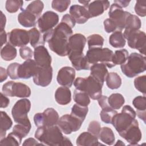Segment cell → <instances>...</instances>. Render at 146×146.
I'll list each match as a JSON object with an SVG mask.
<instances>
[{
  "mask_svg": "<svg viewBox=\"0 0 146 146\" xmlns=\"http://www.w3.org/2000/svg\"><path fill=\"white\" fill-rule=\"evenodd\" d=\"M3 93L8 96L18 98H27L31 95L30 87L22 83L9 81L2 86Z\"/></svg>",
  "mask_w": 146,
  "mask_h": 146,
  "instance_id": "obj_9",
  "label": "cell"
},
{
  "mask_svg": "<svg viewBox=\"0 0 146 146\" xmlns=\"http://www.w3.org/2000/svg\"><path fill=\"white\" fill-rule=\"evenodd\" d=\"M72 65L77 71L88 70L90 69L91 64L89 63L86 56L84 54L80 55L68 56Z\"/></svg>",
  "mask_w": 146,
  "mask_h": 146,
  "instance_id": "obj_24",
  "label": "cell"
},
{
  "mask_svg": "<svg viewBox=\"0 0 146 146\" xmlns=\"http://www.w3.org/2000/svg\"><path fill=\"white\" fill-rule=\"evenodd\" d=\"M115 145H125V144L121 141V140H118L117 141V143L115 144Z\"/></svg>",
  "mask_w": 146,
  "mask_h": 146,
  "instance_id": "obj_62",
  "label": "cell"
},
{
  "mask_svg": "<svg viewBox=\"0 0 146 146\" xmlns=\"http://www.w3.org/2000/svg\"><path fill=\"white\" fill-rule=\"evenodd\" d=\"M22 138L17 134L12 132L10 133L7 137L1 140V145H15L18 146L21 144Z\"/></svg>",
  "mask_w": 146,
  "mask_h": 146,
  "instance_id": "obj_37",
  "label": "cell"
},
{
  "mask_svg": "<svg viewBox=\"0 0 146 146\" xmlns=\"http://www.w3.org/2000/svg\"><path fill=\"white\" fill-rule=\"evenodd\" d=\"M79 2L82 3V5H83V6L87 9L88 5L91 2V1H79Z\"/></svg>",
  "mask_w": 146,
  "mask_h": 146,
  "instance_id": "obj_61",
  "label": "cell"
},
{
  "mask_svg": "<svg viewBox=\"0 0 146 146\" xmlns=\"http://www.w3.org/2000/svg\"><path fill=\"white\" fill-rule=\"evenodd\" d=\"M107 66L100 63L93 64L90 67V75L103 85L108 74Z\"/></svg>",
  "mask_w": 146,
  "mask_h": 146,
  "instance_id": "obj_23",
  "label": "cell"
},
{
  "mask_svg": "<svg viewBox=\"0 0 146 146\" xmlns=\"http://www.w3.org/2000/svg\"><path fill=\"white\" fill-rule=\"evenodd\" d=\"M87 39L84 35L79 33L72 35L68 41L69 52L67 56L83 54V51Z\"/></svg>",
  "mask_w": 146,
  "mask_h": 146,
  "instance_id": "obj_16",
  "label": "cell"
},
{
  "mask_svg": "<svg viewBox=\"0 0 146 146\" xmlns=\"http://www.w3.org/2000/svg\"><path fill=\"white\" fill-rule=\"evenodd\" d=\"M31 46L34 48L39 46H44V40L41 33L36 28L34 27L28 31Z\"/></svg>",
  "mask_w": 146,
  "mask_h": 146,
  "instance_id": "obj_28",
  "label": "cell"
},
{
  "mask_svg": "<svg viewBox=\"0 0 146 146\" xmlns=\"http://www.w3.org/2000/svg\"><path fill=\"white\" fill-rule=\"evenodd\" d=\"M103 25L104 30L107 33H110L117 31V26L115 23L113 22V20L110 18H108L104 20L103 22Z\"/></svg>",
  "mask_w": 146,
  "mask_h": 146,
  "instance_id": "obj_51",
  "label": "cell"
},
{
  "mask_svg": "<svg viewBox=\"0 0 146 146\" xmlns=\"http://www.w3.org/2000/svg\"><path fill=\"white\" fill-rule=\"evenodd\" d=\"M0 35H1V47H2L3 45L6 43L7 42V34H6V31L5 30H1L0 31Z\"/></svg>",
  "mask_w": 146,
  "mask_h": 146,
  "instance_id": "obj_58",
  "label": "cell"
},
{
  "mask_svg": "<svg viewBox=\"0 0 146 146\" xmlns=\"http://www.w3.org/2000/svg\"><path fill=\"white\" fill-rule=\"evenodd\" d=\"M125 39L120 31L113 32L109 38V43L114 48H122L125 44Z\"/></svg>",
  "mask_w": 146,
  "mask_h": 146,
  "instance_id": "obj_30",
  "label": "cell"
},
{
  "mask_svg": "<svg viewBox=\"0 0 146 146\" xmlns=\"http://www.w3.org/2000/svg\"><path fill=\"white\" fill-rule=\"evenodd\" d=\"M17 54V51L15 47L7 43L1 50V56L5 61H10L15 58Z\"/></svg>",
  "mask_w": 146,
  "mask_h": 146,
  "instance_id": "obj_31",
  "label": "cell"
},
{
  "mask_svg": "<svg viewBox=\"0 0 146 146\" xmlns=\"http://www.w3.org/2000/svg\"><path fill=\"white\" fill-rule=\"evenodd\" d=\"M19 63L14 62L9 64L7 68V72L10 78L11 79H19L18 75V70L19 66Z\"/></svg>",
  "mask_w": 146,
  "mask_h": 146,
  "instance_id": "obj_48",
  "label": "cell"
},
{
  "mask_svg": "<svg viewBox=\"0 0 146 146\" xmlns=\"http://www.w3.org/2000/svg\"><path fill=\"white\" fill-rule=\"evenodd\" d=\"M113 52L108 48H96L88 49L86 52V57L91 64L100 63L108 68L115 66L113 62Z\"/></svg>",
  "mask_w": 146,
  "mask_h": 146,
  "instance_id": "obj_6",
  "label": "cell"
},
{
  "mask_svg": "<svg viewBox=\"0 0 146 146\" xmlns=\"http://www.w3.org/2000/svg\"><path fill=\"white\" fill-rule=\"evenodd\" d=\"M52 78V68L50 66H38L35 75L33 76L34 83L39 86L43 87L48 86Z\"/></svg>",
  "mask_w": 146,
  "mask_h": 146,
  "instance_id": "obj_17",
  "label": "cell"
},
{
  "mask_svg": "<svg viewBox=\"0 0 146 146\" xmlns=\"http://www.w3.org/2000/svg\"><path fill=\"white\" fill-rule=\"evenodd\" d=\"M75 71L74 68L68 66L62 67L58 71L56 80L60 86L70 87L74 82Z\"/></svg>",
  "mask_w": 146,
  "mask_h": 146,
  "instance_id": "obj_18",
  "label": "cell"
},
{
  "mask_svg": "<svg viewBox=\"0 0 146 146\" xmlns=\"http://www.w3.org/2000/svg\"><path fill=\"white\" fill-rule=\"evenodd\" d=\"M6 18L5 15L3 13V12L1 11V30H3L6 25Z\"/></svg>",
  "mask_w": 146,
  "mask_h": 146,
  "instance_id": "obj_60",
  "label": "cell"
},
{
  "mask_svg": "<svg viewBox=\"0 0 146 146\" xmlns=\"http://www.w3.org/2000/svg\"><path fill=\"white\" fill-rule=\"evenodd\" d=\"M136 116V113L134 110L130 106L126 105L123 107L120 113H117L114 116L111 124L119 133L133 123Z\"/></svg>",
  "mask_w": 146,
  "mask_h": 146,
  "instance_id": "obj_5",
  "label": "cell"
},
{
  "mask_svg": "<svg viewBox=\"0 0 146 146\" xmlns=\"http://www.w3.org/2000/svg\"><path fill=\"white\" fill-rule=\"evenodd\" d=\"M35 137L43 145H72L70 140L63 135L62 131L56 125L38 127L35 133Z\"/></svg>",
  "mask_w": 146,
  "mask_h": 146,
  "instance_id": "obj_2",
  "label": "cell"
},
{
  "mask_svg": "<svg viewBox=\"0 0 146 146\" xmlns=\"http://www.w3.org/2000/svg\"><path fill=\"white\" fill-rule=\"evenodd\" d=\"M132 104L136 109V112H145L146 110V98L145 96H138L135 98Z\"/></svg>",
  "mask_w": 146,
  "mask_h": 146,
  "instance_id": "obj_46",
  "label": "cell"
},
{
  "mask_svg": "<svg viewBox=\"0 0 146 146\" xmlns=\"http://www.w3.org/2000/svg\"><path fill=\"white\" fill-rule=\"evenodd\" d=\"M88 111V106H82L78 104H75L71 108V115L84 121Z\"/></svg>",
  "mask_w": 146,
  "mask_h": 146,
  "instance_id": "obj_40",
  "label": "cell"
},
{
  "mask_svg": "<svg viewBox=\"0 0 146 146\" xmlns=\"http://www.w3.org/2000/svg\"><path fill=\"white\" fill-rule=\"evenodd\" d=\"M73 99L76 104L82 106H88L90 103V98L86 92L77 89L74 90Z\"/></svg>",
  "mask_w": 146,
  "mask_h": 146,
  "instance_id": "obj_35",
  "label": "cell"
},
{
  "mask_svg": "<svg viewBox=\"0 0 146 146\" xmlns=\"http://www.w3.org/2000/svg\"><path fill=\"white\" fill-rule=\"evenodd\" d=\"M78 146H96L102 145L99 143L98 137L89 132H83L80 133L76 140Z\"/></svg>",
  "mask_w": 146,
  "mask_h": 146,
  "instance_id": "obj_25",
  "label": "cell"
},
{
  "mask_svg": "<svg viewBox=\"0 0 146 146\" xmlns=\"http://www.w3.org/2000/svg\"><path fill=\"white\" fill-rule=\"evenodd\" d=\"M23 4V1L21 0H7L6 1L5 8L7 12L14 13L22 9Z\"/></svg>",
  "mask_w": 146,
  "mask_h": 146,
  "instance_id": "obj_44",
  "label": "cell"
},
{
  "mask_svg": "<svg viewBox=\"0 0 146 146\" xmlns=\"http://www.w3.org/2000/svg\"><path fill=\"white\" fill-rule=\"evenodd\" d=\"M130 14L128 11H124L123 8L113 3L110 6L108 16L115 23L117 31H121L125 29L127 18Z\"/></svg>",
  "mask_w": 146,
  "mask_h": 146,
  "instance_id": "obj_12",
  "label": "cell"
},
{
  "mask_svg": "<svg viewBox=\"0 0 146 146\" xmlns=\"http://www.w3.org/2000/svg\"><path fill=\"white\" fill-rule=\"evenodd\" d=\"M58 22V15L54 11H47L38 18L37 23L40 32L44 34L53 29Z\"/></svg>",
  "mask_w": 146,
  "mask_h": 146,
  "instance_id": "obj_13",
  "label": "cell"
},
{
  "mask_svg": "<svg viewBox=\"0 0 146 146\" xmlns=\"http://www.w3.org/2000/svg\"><path fill=\"white\" fill-rule=\"evenodd\" d=\"M31 128V124L18 123L17 124L14 125L13 128V132H14L23 139L29 134Z\"/></svg>",
  "mask_w": 146,
  "mask_h": 146,
  "instance_id": "obj_43",
  "label": "cell"
},
{
  "mask_svg": "<svg viewBox=\"0 0 146 146\" xmlns=\"http://www.w3.org/2000/svg\"><path fill=\"white\" fill-rule=\"evenodd\" d=\"M124 37L127 40L129 47L137 50L141 54L145 55L146 35L144 31L139 30L125 31Z\"/></svg>",
  "mask_w": 146,
  "mask_h": 146,
  "instance_id": "obj_8",
  "label": "cell"
},
{
  "mask_svg": "<svg viewBox=\"0 0 146 146\" xmlns=\"http://www.w3.org/2000/svg\"><path fill=\"white\" fill-rule=\"evenodd\" d=\"M34 60L38 66H50L52 58L47 49L44 46H39L34 50Z\"/></svg>",
  "mask_w": 146,
  "mask_h": 146,
  "instance_id": "obj_20",
  "label": "cell"
},
{
  "mask_svg": "<svg viewBox=\"0 0 146 146\" xmlns=\"http://www.w3.org/2000/svg\"><path fill=\"white\" fill-rule=\"evenodd\" d=\"M61 22L66 23L69 26H70L72 29L75 26L76 23L73 18L70 15V14H65L62 17Z\"/></svg>",
  "mask_w": 146,
  "mask_h": 146,
  "instance_id": "obj_53",
  "label": "cell"
},
{
  "mask_svg": "<svg viewBox=\"0 0 146 146\" xmlns=\"http://www.w3.org/2000/svg\"><path fill=\"white\" fill-rule=\"evenodd\" d=\"M76 89L86 92L92 99H98L102 95L103 84L90 75L88 77H78L74 82Z\"/></svg>",
  "mask_w": 146,
  "mask_h": 146,
  "instance_id": "obj_4",
  "label": "cell"
},
{
  "mask_svg": "<svg viewBox=\"0 0 146 146\" xmlns=\"http://www.w3.org/2000/svg\"><path fill=\"white\" fill-rule=\"evenodd\" d=\"M43 145V144L41 143H39L36 140L31 137L26 139L23 143V145Z\"/></svg>",
  "mask_w": 146,
  "mask_h": 146,
  "instance_id": "obj_56",
  "label": "cell"
},
{
  "mask_svg": "<svg viewBox=\"0 0 146 146\" xmlns=\"http://www.w3.org/2000/svg\"><path fill=\"white\" fill-rule=\"evenodd\" d=\"M117 113L116 111L112 108L102 109L100 113V116L102 121L106 124H111L114 116Z\"/></svg>",
  "mask_w": 146,
  "mask_h": 146,
  "instance_id": "obj_41",
  "label": "cell"
},
{
  "mask_svg": "<svg viewBox=\"0 0 146 146\" xmlns=\"http://www.w3.org/2000/svg\"><path fill=\"white\" fill-rule=\"evenodd\" d=\"M38 19V18L35 15L22 8L21 9V12L18 15V22L22 26L26 27L35 26Z\"/></svg>",
  "mask_w": 146,
  "mask_h": 146,
  "instance_id": "obj_26",
  "label": "cell"
},
{
  "mask_svg": "<svg viewBox=\"0 0 146 146\" xmlns=\"http://www.w3.org/2000/svg\"><path fill=\"white\" fill-rule=\"evenodd\" d=\"M7 75L8 74L7 72V70L1 67L0 68V82H3L5 80H6Z\"/></svg>",
  "mask_w": 146,
  "mask_h": 146,
  "instance_id": "obj_57",
  "label": "cell"
},
{
  "mask_svg": "<svg viewBox=\"0 0 146 146\" xmlns=\"http://www.w3.org/2000/svg\"><path fill=\"white\" fill-rule=\"evenodd\" d=\"M31 108V102L27 99L18 100L11 110L12 116L17 123L31 124L28 117V113Z\"/></svg>",
  "mask_w": 146,
  "mask_h": 146,
  "instance_id": "obj_7",
  "label": "cell"
},
{
  "mask_svg": "<svg viewBox=\"0 0 146 146\" xmlns=\"http://www.w3.org/2000/svg\"><path fill=\"white\" fill-rule=\"evenodd\" d=\"M141 26L140 19L135 15L130 14L125 22V31L139 30Z\"/></svg>",
  "mask_w": 146,
  "mask_h": 146,
  "instance_id": "obj_34",
  "label": "cell"
},
{
  "mask_svg": "<svg viewBox=\"0 0 146 146\" xmlns=\"http://www.w3.org/2000/svg\"><path fill=\"white\" fill-rule=\"evenodd\" d=\"M13 125V121L9 115L5 111H1V140L6 136V132L9 130Z\"/></svg>",
  "mask_w": 146,
  "mask_h": 146,
  "instance_id": "obj_32",
  "label": "cell"
},
{
  "mask_svg": "<svg viewBox=\"0 0 146 146\" xmlns=\"http://www.w3.org/2000/svg\"><path fill=\"white\" fill-rule=\"evenodd\" d=\"M10 103L9 99L3 93H1V108H6Z\"/></svg>",
  "mask_w": 146,
  "mask_h": 146,
  "instance_id": "obj_55",
  "label": "cell"
},
{
  "mask_svg": "<svg viewBox=\"0 0 146 146\" xmlns=\"http://www.w3.org/2000/svg\"><path fill=\"white\" fill-rule=\"evenodd\" d=\"M108 101L110 107L113 110L120 109L125 103V99L123 96L119 93L111 94L108 98Z\"/></svg>",
  "mask_w": 146,
  "mask_h": 146,
  "instance_id": "obj_36",
  "label": "cell"
},
{
  "mask_svg": "<svg viewBox=\"0 0 146 146\" xmlns=\"http://www.w3.org/2000/svg\"><path fill=\"white\" fill-rule=\"evenodd\" d=\"M98 104L99 106L102 108H110V106L108 103V97L104 95H102L98 99Z\"/></svg>",
  "mask_w": 146,
  "mask_h": 146,
  "instance_id": "obj_54",
  "label": "cell"
},
{
  "mask_svg": "<svg viewBox=\"0 0 146 146\" xmlns=\"http://www.w3.org/2000/svg\"><path fill=\"white\" fill-rule=\"evenodd\" d=\"M106 81L107 87L111 90L117 89L121 85V79L120 76L115 72L108 73Z\"/></svg>",
  "mask_w": 146,
  "mask_h": 146,
  "instance_id": "obj_33",
  "label": "cell"
},
{
  "mask_svg": "<svg viewBox=\"0 0 146 146\" xmlns=\"http://www.w3.org/2000/svg\"><path fill=\"white\" fill-rule=\"evenodd\" d=\"M135 88L145 96L146 93V76L143 75L136 78L134 80Z\"/></svg>",
  "mask_w": 146,
  "mask_h": 146,
  "instance_id": "obj_47",
  "label": "cell"
},
{
  "mask_svg": "<svg viewBox=\"0 0 146 146\" xmlns=\"http://www.w3.org/2000/svg\"><path fill=\"white\" fill-rule=\"evenodd\" d=\"M108 1H94L91 2L87 9L90 17L93 18L102 15L110 7Z\"/></svg>",
  "mask_w": 146,
  "mask_h": 146,
  "instance_id": "obj_22",
  "label": "cell"
},
{
  "mask_svg": "<svg viewBox=\"0 0 146 146\" xmlns=\"http://www.w3.org/2000/svg\"><path fill=\"white\" fill-rule=\"evenodd\" d=\"M98 137L103 143L108 145L113 144L115 140L113 131L107 127L101 128Z\"/></svg>",
  "mask_w": 146,
  "mask_h": 146,
  "instance_id": "obj_29",
  "label": "cell"
},
{
  "mask_svg": "<svg viewBox=\"0 0 146 146\" xmlns=\"http://www.w3.org/2000/svg\"><path fill=\"white\" fill-rule=\"evenodd\" d=\"M69 12L75 22L78 24L85 23L90 18L87 9L83 6L72 5L70 8Z\"/></svg>",
  "mask_w": 146,
  "mask_h": 146,
  "instance_id": "obj_21",
  "label": "cell"
},
{
  "mask_svg": "<svg viewBox=\"0 0 146 146\" xmlns=\"http://www.w3.org/2000/svg\"><path fill=\"white\" fill-rule=\"evenodd\" d=\"M56 102L60 105H67L71 102V92L68 87H59L55 93Z\"/></svg>",
  "mask_w": 146,
  "mask_h": 146,
  "instance_id": "obj_27",
  "label": "cell"
},
{
  "mask_svg": "<svg viewBox=\"0 0 146 146\" xmlns=\"http://www.w3.org/2000/svg\"><path fill=\"white\" fill-rule=\"evenodd\" d=\"M135 13L140 17H145L146 15V1H137L135 6Z\"/></svg>",
  "mask_w": 146,
  "mask_h": 146,
  "instance_id": "obj_49",
  "label": "cell"
},
{
  "mask_svg": "<svg viewBox=\"0 0 146 146\" xmlns=\"http://www.w3.org/2000/svg\"><path fill=\"white\" fill-rule=\"evenodd\" d=\"M114 3L117 5L118 6H119L120 7H121V8L123 7H127L130 1H122V0H116V1H114L113 2Z\"/></svg>",
  "mask_w": 146,
  "mask_h": 146,
  "instance_id": "obj_59",
  "label": "cell"
},
{
  "mask_svg": "<svg viewBox=\"0 0 146 146\" xmlns=\"http://www.w3.org/2000/svg\"><path fill=\"white\" fill-rule=\"evenodd\" d=\"M19 54L23 59L27 60L31 59L34 55V52L30 47L28 46H23L19 49Z\"/></svg>",
  "mask_w": 146,
  "mask_h": 146,
  "instance_id": "obj_52",
  "label": "cell"
},
{
  "mask_svg": "<svg viewBox=\"0 0 146 146\" xmlns=\"http://www.w3.org/2000/svg\"><path fill=\"white\" fill-rule=\"evenodd\" d=\"M38 66L34 60L29 59L20 64L18 70L19 79H30L36 72Z\"/></svg>",
  "mask_w": 146,
  "mask_h": 146,
  "instance_id": "obj_19",
  "label": "cell"
},
{
  "mask_svg": "<svg viewBox=\"0 0 146 146\" xmlns=\"http://www.w3.org/2000/svg\"><path fill=\"white\" fill-rule=\"evenodd\" d=\"M7 36L9 43L14 47L26 46L30 42L29 32L24 29H14L8 33Z\"/></svg>",
  "mask_w": 146,
  "mask_h": 146,
  "instance_id": "obj_15",
  "label": "cell"
},
{
  "mask_svg": "<svg viewBox=\"0 0 146 146\" xmlns=\"http://www.w3.org/2000/svg\"><path fill=\"white\" fill-rule=\"evenodd\" d=\"M44 8V4L42 1L36 0L31 2L25 9L27 11L35 15L38 18H39Z\"/></svg>",
  "mask_w": 146,
  "mask_h": 146,
  "instance_id": "obj_39",
  "label": "cell"
},
{
  "mask_svg": "<svg viewBox=\"0 0 146 146\" xmlns=\"http://www.w3.org/2000/svg\"><path fill=\"white\" fill-rule=\"evenodd\" d=\"M101 129V125L100 123L96 120L91 121L88 125L87 131L92 135L98 137L99 132Z\"/></svg>",
  "mask_w": 146,
  "mask_h": 146,
  "instance_id": "obj_50",
  "label": "cell"
},
{
  "mask_svg": "<svg viewBox=\"0 0 146 146\" xmlns=\"http://www.w3.org/2000/svg\"><path fill=\"white\" fill-rule=\"evenodd\" d=\"M59 115L53 108H47L42 113H37L34 116L35 125L38 127L52 126L58 123Z\"/></svg>",
  "mask_w": 146,
  "mask_h": 146,
  "instance_id": "obj_10",
  "label": "cell"
},
{
  "mask_svg": "<svg viewBox=\"0 0 146 146\" xmlns=\"http://www.w3.org/2000/svg\"><path fill=\"white\" fill-rule=\"evenodd\" d=\"M128 56V52L126 49L116 50L113 56V62L114 64L121 65L125 63Z\"/></svg>",
  "mask_w": 146,
  "mask_h": 146,
  "instance_id": "obj_42",
  "label": "cell"
},
{
  "mask_svg": "<svg viewBox=\"0 0 146 146\" xmlns=\"http://www.w3.org/2000/svg\"><path fill=\"white\" fill-rule=\"evenodd\" d=\"M122 72L128 78H133L145 71L146 58L145 56L132 52L128 55L125 63L120 65Z\"/></svg>",
  "mask_w": 146,
  "mask_h": 146,
  "instance_id": "obj_3",
  "label": "cell"
},
{
  "mask_svg": "<svg viewBox=\"0 0 146 146\" xmlns=\"http://www.w3.org/2000/svg\"><path fill=\"white\" fill-rule=\"evenodd\" d=\"M104 40V38L99 34H94L89 35L87 38L88 49L102 48Z\"/></svg>",
  "mask_w": 146,
  "mask_h": 146,
  "instance_id": "obj_38",
  "label": "cell"
},
{
  "mask_svg": "<svg viewBox=\"0 0 146 146\" xmlns=\"http://www.w3.org/2000/svg\"><path fill=\"white\" fill-rule=\"evenodd\" d=\"M130 145H136L141 140L142 134L139 127L138 121L135 119L133 123L124 131L119 133Z\"/></svg>",
  "mask_w": 146,
  "mask_h": 146,
  "instance_id": "obj_14",
  "label": "cell"
},
{
  "mask_svg": "<svg viewBox=\"0 0 146 146\" xmlns=\"http://www.w3.org/2000/svg\"><path fill=\"white\" fill-rule=\"evenodd\" d=\"M79 119L70 114L62 116L58 120V126L64 134L69 135L72 132L78 131L83 123Z\"/></svg>",
  "mask_w": 146,
  "mask_h": 146,
  "instance_id": "obj_11",
  "label": "cell"
},
{
  "mask_svg": "<svg viewBox=\"0 0 146 146\" xmlns=\"http://www.w3.org/2000/svg\"><path fill=\"white\" fill-rule=\"evenodd\" d=\"M70 3V0H54L52 1L51 6L56 11L62 13L67 10Z\"/></svg>",
  "mask_w": 146,
  "mask_h": 146,
  "instance_id": "obj_45",
  "label": "cell"
},
{
  "mask_svg": "<svg viewBox=\"0 0 146 146\" xmlns=\"http://www.w3.org/2000/svg\"><path fill=\"white\" fill-rule=\"evenodd\" d=\"M72 35V28L61 22L54 29L43 34V36L52 51L59 56H66L69 52L68 41Z\"/></svg>",
  "mask_w": 146,
  "mask_h": 146,
  "instance_id": "obj_1",
  "label": "cell"
}]
</instances>
